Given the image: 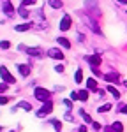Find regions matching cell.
Segmentation results:
<instances>
[{"label":"cell","instance_id":"6da1fadb","mask_svg":"<svg viewBox=\"0 0 127 132\" xmlns=\"http://www.w3.org/2000/svg\"><path fill=\"white\" fill-rule=\"evenodd\" d=\"M34 95H35L39 101H42V102L50 101V97H51V93L46 90V88H35V90H34Z\"/></svg>","mask_w":127,"mask_h":132},{"label":"cell","instance_id":"7a4b0ae2","mask_svg":"<svg viewBox=\"0 0 127 132\" xmlns=\"http://www.w3.org/2000/svg\"><path fill=\"white\" fill-rule=\"evenodd\" d=\"M51 111H53V104L50 101H46L44 104H42L41 111H37V116H39V118H41V116H46V114H50Z\"/></svg>","mask_w":127,"mask_h":132},{"label":"cell","instance_id":"3957f363","mask_svg":"<svg viewBox=\"0 0 127 132\" xmlns=\"http://www.w3.org/2000/svg\"><path fill=\"white\" fill-rule=\"evenodd\" d=\"M0 78H2L5 83H9V85H11V83H16V79L11 76V72L7 71L5 67H0Z\"/></svg>","mask_w":127,"mask_h":132},{"label":"cell","instance_id":"277c9868","mask_svg":"<svg viewBox=\"0 0 127 132\" xmlns=\"http://www.w3.org/2000/svg\"><path fill=\"white\" fill-rule=\"evenodd\" d=\"M81 18H83V20L86 21V25H88V27H90V28H92V30H94L95 34H101V28L97 27V23H95V20H92L90 16H85V14H81Z\"/></svg>","mask_w":127,"mask_h":132},{"label":"cell","instance_id":"5b68a950","mask_svg":"<svg viewBox=\"0 0 127 132\" xmlns=\"http://www.w3.org/2000/svg\"><path fill=\"white\" fill-rule=\"evenodd\" d=\"M86 62L92 65V71L97 69L101 65V55H92V56H86Z\"/></svg>","mask_w":127,"mask_h":132},{"label":"cell","instance_id":"8992f818","mask_svg":"<svg viewBox=\"0 0 127 132\" xmlns=\"http://www.w3.org/2000/svg\"><path fill=\"white\" fill-rule=\"evenodd\" d=\"M0 4H2V11H4L7 16H12V14H14V9H12L9 0H0Z\"/></svg>","mask_w":127,"mask_h":132},{"label":"cell","instance_id":"52a82bcc","mask_svg":"<svg viewBox=\"0 0 127 132\" xmlns=\"http://www.w3.org/2000/svg\"><path fill=\"white\" fill-rule=\"evenodd\" d=\"M48 56H51V58H55V60H62L64 53L60 50H57V48H51V50L48 51Z\"/></svg>","mask_w":127,"mask_h":132},{"label":"cell","instance_id":"ba28073f","mask_svg":"<svg viewBox=\"0 0 127 132\" xmlns=\"http://www.w3.org/2000/svg\"><path fill=\"white\" fill-rule=\"evenodd\" d=\"M69 28H71V16L65 14L60 21V30H69Z\"/></svg>","mask_w":127,"mask_h":132},{"label":"cell","instance_id":"9c48e42d","mask_svg":"<svg viewBox=\"0 0 127 132\" xmlns=\"http://www.w3.org/2000/svg\"><path fill=\"white\" fill-rule=\"evenodd\" d=\"M20 50L27 51V53L32 55V56H41V50H37V48H25V46H20Z\"/></svg>","mask_w":127,"mask_h":132},{"label":"cell","instance_id":"30bf717a","mask_svg":"<svg viewBox=\"0 0 127 132\" xmlns=\"http://www.w3.org/2000/svg\"><path fill=\"white\" fill-rule=\"evenodd\" d=\"M18 71H20L21 76H28V74H30V67L25 65V63H20V65H18Z\"/></svg>","mask_w":127,"mask_h":132},{"label":"cell","instance_id":"8fae6325","mask_svg":"<svg viewBox=\"0 0 127 132\" xmlns=\"http://www.w3.org/2000/svg\"><path fill=\"white\" fill-rule=\"evenodd\" d=\"M104 79H106V81H109V83H118V74L109 72V74H106V76H104Z\"/></svg>","mask_w":127,"mask_h":132},{"label":"cell","instance_id":"7c38bea8","mask_svg":"<svg viewBox=\"0 0 127 132\" xmlns=\"http://www.w3.org/2000/svg\"><path fill=\"white\" fill-rule=\"evenodd\" d=\"M30 23H21V25H16V32H25V30H30Z\"/></svg>","mask_w":127,"mask_h":132},{"label":"cell","instance_id":"4fadbf2b","mask_svg":"<svg viewBox=\"0 0 127 132\" xmlns=\"http://www.w3.org/2000/svg\"><path fill=\"white\" fill-rule=\"evenodd\" d=\"M74 79H76V83H83V71H81V69H78V71H76Z\"/></svg>","mask_w":127,"mask_h":132},{"label":"cell","instance_id":"5bb4252c","mask_svg":"<svg viewBox=\"0 0 127 132\" xmlns=\"http://www.w3.org/2000/svg\"><path fill=\"white\" fill-rule=\"evenodd\" d=\"M86 86H88L90 90H95V88H97V83H95L94 78H88V79H86Z\"/></svg>","mask_w":127,"mask_h":132},{"label":"cell","instance_id":"9a60e30c","mask_svg":"<svg viewBox=\"0 0 127 132\" xmlns=\"http://www.w3.org/2000/svg\"><path fill=\"white\" fill-rule=\"evenodd\" d=\"M108 92H109V93H111V95H113L115 99H120V92L116 90L115 86H108Z\"/></svg>","mask_w":127,"mask_h":132},{"label":"cell","instance_id":"2e32d148","mask_svg":"<svg viewBox=\"0 0 127 132\" xmlns=\"http://www.w3.org/2000/svg\"><path fill=\"white\" fill-rule=\"evenodd\" d=\"M50 5L53 9H60L62 7V0H50Z\"/></svg>","mask_w":127,"mask_h":132},{"label":"cell","instance_id":"e0dca14e","mask_svg":"<svg viewBox=\"0 0 127 132\" xmlns=\"http://www.w3.org/2000/svg\"><path fill=\"white\" fill-rule=\"evenodd\" d=\"M18 108H23L25 111H30V109H32V106H30V104H28V102H25V101L18 102Z\"/></svg>","mask_w":127,"mask_h":132},{"label":"cell","instance_id":"ac0fdd59","mask_svg":"<svg viewBox=\"0 0 127 132\" xmlns=\"http://www.w3.org/2000/svg\"><path fill=\"white\" fill-rule=\"evenodd\" d=\"M80 114L83 116V120H85V122H88V123H94V122H92V118H90V114H88V113H85L83 109H80Z\"/></svg>","mask_w":127,"mask_h":132},{"label":"cell","instance_id":"d6986e66","mask_svg":"<svg viewBox=\"0 0 127 132\" xmlns=\"http://www.w3.org/2000/svg\"><path fill=\"white\" fill-rule=\"evenodd\" d=\"M111 129H113L115 132H122V130H124V127H122V123H120V122H115L113 125H111Z\"/></svg>","mask_w":127,"mask_h":132},{"label":"cell","instance_id":"ffe728a7","mask_svg":"<svg viewBox=\"0 0 127 132\" xmlns=\"http://www.w3.org/2000/svg\"><path fill=\"white\" fill-rule=\"evenodd\" d=\"M78 99H80V101H86V99H88V92L81 90L80 93H78Z\"/></svg>","mask_w":127,"mask_h":132},{"label":"cell","instance_id":"44dd1931","mask_svg":"<svg viewBox=\"0 0 127 132\" xmlns=\"http://www.w3.org/2000/svg\"><path fill=\"white\" fill-rule=\"evenodd\" d=\"M58 42H60V44H62L64 48H71V42L67 41V39H65V37H58Z\"/></svg>","mask_w":127,"mask_h":132},{"label":"cell","instance_id":"7402d4cb","mask_svg":"<svg viewBox=\"0 0 127 132\" xmlns=\"http://www.w3.org/2000/svg\"><path fill=\"white\" fill-rule=\"evenodd\" d=\"M109 109H111V104H104V106H101L97 111H99V113H108Z\"/></svg>","mask_w":127,"mask_h":132},{"label":"cell","instance_id":"603a6c76","mask_svg":"<svg viewBox=\"0 0 127 132\" xmlns=\"http://www.w3.org/2000/svg\"><path fill=\"white\" fill-rule=\"evenodd\" d=\"M20 16H21V18H28V16H30V12L25 9V7H21V9H20Z\"/></svg>","mask_w":127,"mask_h":132},{"label":"cell","instance_id":"cb8c5ba5","mask_svg":"<svg viewBox=\"0 0 127 132\" xmlns=\"http://www.w3.org/2000/svg\"><path fill=\"white\" fill-rule=\"evenodd\" d=\"M9 46H11L9 41H0V48H2V50H7Z\"/></svg>","mask_w":127,"mask_h":132},{"label":"cell","instance_id":"d4e9b609","mask_svg":"<svg viewBox=\"0 0 127 132\" xmlns=\"http://www.w3.org/2000/svg\"><path fill=\"white\" fill-rule=\"evenodd\" d=\"M51 123H53V127H55L57 130H60V129H62V123L58 122V120H55V122H51Z\"/></svg>","mask_w":127,"mask_h":132},{"label":"cell","instance_id":"484cf974","mask_svg":"<svg viewBox=\"0 0 127 132\" xmlns=\"http://www.w3.org/2000/svg\"><path fill=\"white\" fill-rule=\"evenodd\" d=\"M34 2H35V0H23V7H25V5H34Z\"/></svg>","mask_w":127,"mask_h":132},{"label":"cell","instance_id":"4316f807","mask_svg":"<svg viewBox=\"0 0 127 132\" xmlns=\"http://www.w3.org/2000/svg\"><path fill=\"white\" fill-rule=\"evenodd\" d=\"M7 101H9L7 97H0V106H2V104H7Z\"/></svg>","mask_w":127,"mask_h":132},{"label":"cell","instance_id":"83f0119b","mask_svg":"<svg viewBox=\"0 0 127 132\" xmlns=\"http://www.w3.org/2000/svg\"><path fill=\"white\" fill-rule=\"evenodd\" d=\"M55 71H57V72H64V65H57Z\"/></svg>","mask_w":127,"mask_h":132},{"label":"cell","instance_id":"f1b7e54d","mask_svg":"<svg viewBox=\"0 0 127 132\" xmlns=\"http://www.w3.org/2000/svg\"><path fill=\"white\" fill-rule=\"evenodd\" d=\"M64 104H65L67 108H73V101H64Z\"/></svg>","mask_w":127,"mask_h":132},{"label":"cell","instance_id":"f546056e","mask_svg":"<svg viewBox=\"0 0 127 132\" xmlns=\"http://www.w3.org/2000/svg\"><path fill=\"white\" fill-rule=\"evenodd\" d=\"M76 99H78V93H74V92H73V93H71V101H76Z\"/></svg>","mask_w":127,"mask_h":132},{"label":"cell","instance_id":"4dcf8cb0","mask_svg":"<svg viewBox=\"0 0 127 132\" xmlns=\"http://www.w3.org/2000/svg\"><path fill=\"white\" fill-rule=\"evenodd\" d=\"M120 111L124 113V114H127V106H122V109H120Z\"/></svg>","mask_w":127,"mask_h":132},{"label":"cell","instance_id":"1f68e13d","mask_svg":"<svg viewBox=\"0 0 127 132\" xmlns=\"http://www.w3.org/2000/svg\"><path fill=\"white\" fill-rule=\"evenodd\" d=\"M5 88H7V85H0V92H4Z\"/></svg>","mask_w":127,"mask_h":132},{"label":"cell","instance_id":"d6a6232c","mask_svg":"<svg viewBox=\"0 0 127 132\" xmlns=\"http://www.w3.org/2000/svg\"><path fill=\"white\" fill-rule=\"evenodd\" d=\"M80 132H86V127H85V125H83V127H80Z\"/></svg>","mask_w":127,"mask_h":132},{"label":"cell","instance_id":"836d02e7","mask_svg":"<svg viewBox=\"0 0 127 132\" xmlns=\"http://www.w3.org/2000/svg\"><path fill=\"white\" fill-rule=\"evenodd\" d=\"M106 132H115V130H113L111 127H106Z\"/></svg>","mask_w":127,"mask_h":132},{"label":"cell","instance_id":"e575fe53","mask_svg":"<svg viewBox=\"0 0 127 132\" xmlns=\"http://www.w3.org/2000/svg\"><path fill=\"white\" fill-rule=\"evenodd\" d=\"M118 2H120V4H127V0H118Z\"/></svg>","mask_w":127,"mask_h":132},{"label":"cell","instance_id":"d590c367","mask_svg":"<svg viewBox=\"0 0 127 132\" xmlns=\"http://www.w3.org/2000/svg\"><path fill=\"white\" fill-rule=\"evenodd\" d=\"M125 86H127V81H125Z\"/></svg>","mask_w":127,"mask_h":132},{"label":"cell","instance_id":"8d00e7d4","mask_svg":"<svg viewBox=\"0 0 127 132\" xmlns=\"http://www.w3.org/2000/svg\"><path fill=\"white\" fill-rule=\"evenodd\" d=\"M11 132H14V130H11Z\"/></svg>","mask_w":127,"mask_h":132}]
</instances>
